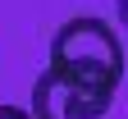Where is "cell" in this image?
Returning a JSON list of instances; mask_svg holds the SVG:
<instances>
[{"mask_svg": "<svg viewBox=\"0 0 128 119\" xmlns=\"http://www.w3.org/2000/svg\"><path fill=\"white\" fill-rule=\"evenodd\" d=\"M114 9H119V19L128 23V0H114Z\"/></svg>", "mask_w": 128, "mask_h": 119, "instance_id": "3957f363", "label": "cell"}, {"mask_svg": "<svg viewBox=\"0 0 128 119\" xmlns=\"http://www.w3.org/2000/svg\"><path fill=\"white\" fill-rule=\"evenodd\" d=\"M69 92L73 119H105L124 82V46L105 19H69L50 37V64H46Z\"/></svg>", "mask_w": 128, "mask_h": 119, "instance_id": "6da1fadb", "label": "cell"}, {"mask_svg": "<svg viewBox=\"0 0 128 119\" xmlns=\"http://www.w3.org/2000/svg\"><path fill=\"white\" fill-rule=\"evenodd\" d=\"M0 119H37V114L23 110V105H0Z\"/></svg>", "mask_w": 128, "mask_h": 119, "instance_id": "7a4b0ae2", "label": "cell"}]
</instances>
